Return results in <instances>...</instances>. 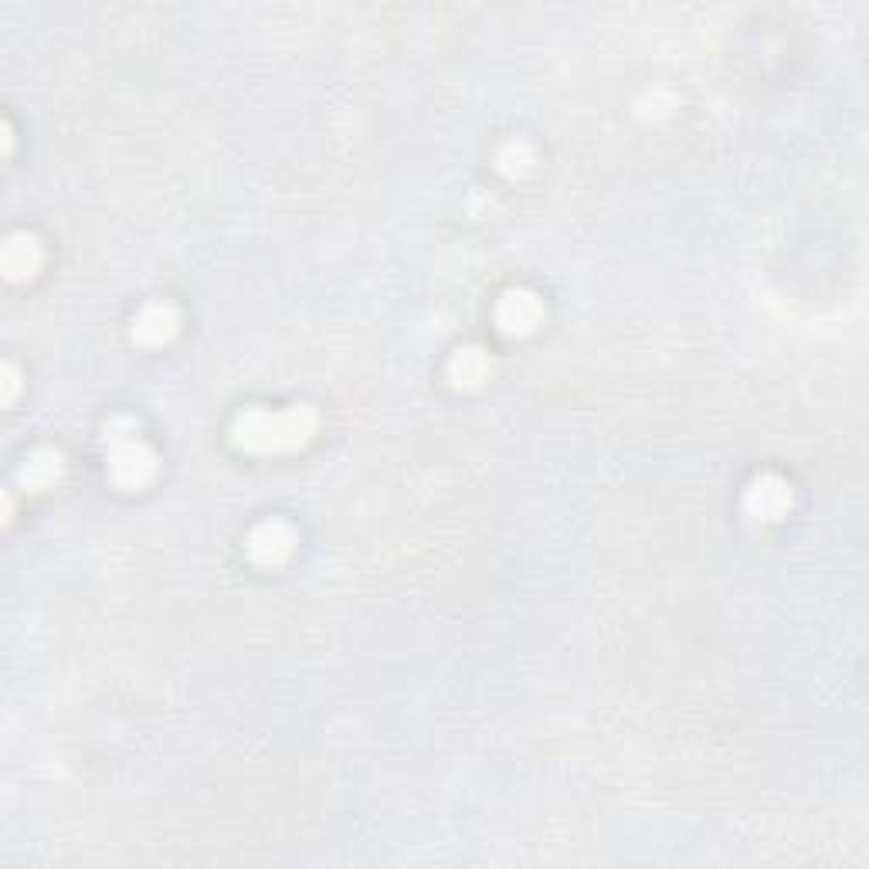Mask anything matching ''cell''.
I'll list each match as a JSON object with an SVG mask.
<instances>
[{"label":"cell","instance_id":"6da1fadb","mask_svg":"<svg viewBox=\"0 0 869 869\" xmlns=\"http://www.w3.org/2000/svg\"><path fill=\"white\" fill-rule=\"evenodd\" d=\"M317 428V415L309 408L289 412H269V408H248L235 421V442L248 452H289L309 442Z\"/></svg>","mask_w":869,"mask_h":869},{"label":"cell","instance_id":"7a4b0ae2","mask_svg":"<svg viewBox=\"0 0 869 869\" xmlns=\"http://www.w3.org/2000/svg\"><path fill=\"white\" fill-rule=\"evenodd\" d=\"M106 445H109V476L122 489H140L153 476V452L136 439V431L119 434L116 425L106 428Z\"/></svg>","mask_w":869,"mask_h":869},{"label":"cell","instance_id":"3957f363","mask_svg":"<svg viewBox=\"0 0 869 869\" xmlns=\"http://www.w3.org/2000/svg\"><path fill=\"white\" fill-rule=\"evenodd\" d=\"M540 320H544V306L534 293H526V289L507 293L500 309H496V323H500V330L510 336L534 333Z\"/></svg>","mask_w":869,"mask_h":869},{"label":"cell","instance_id":"277c9868","mask_svg":"<svg viewBox=\"0 0 869 869\" xmlns=\"http://www.w3.org/2000/svg\"><path fill=\"white\" fill-rule=\"evenodd\" d=\"M743 507H748V513L754 520H778L791 507V492H788V486L782 479L764 476V479H758L748 489V500H743Z\"/></svg>","mask_w":869,"mask_h":869},{"label":"cell","instance_id":"5b68a950","mask_svg":"<svg viewBox=\"0 0 869 869\" xmlns=\"http://www.w3.org/2000/svg\"><path fill=\"white\" fill-rule=\"evenodd\" d=\"M248 553L255 557L259 564H278V561H286V557L293 553V531L286 523H262L259 531L252 534V540H248Z\"/></svg>","mask_w":869,"mask_h":869},{"label":"cell","instance_id":"8992f818","mask_svg":"<svg viewBox=\"0 0 869 869\" xmlns=\"http://www.w3.org/2000/svg\"><path fill=\"white\" fill-rule=\"evenodd\" d=\"M177 330V313L164 302H150L140 309V317L133 320V340L146 347H157L164 340H170Z\"/></svg>","mask_w":869,"mask_h":869},{"label":"cell","instance_id":"52a82bcc","mask_svg":"<svg viewBox=\"0 0 869 869\" xmlns=\"http://www.w3.org/2000/svg\"><path fill=\"white\" fill-rule=\"evenodd\" d=\"M41 265V248L35 238L27 235H14L8 245H4V272L8 278H31Z\"/></svg>","mask_w":869,"mask_h":869},{"label":"cell","instance_id":"ba28073f","mask_svg":"<svg viewBox=\"0 0 869 869\" xmlns=\"http://www.w3.org/2000/svg\"><path fill=\"white\" fill-rule=\"evenodd\" d=\"M449 370H452V381L455 384L473 388V384H479V381L489 378V357L483 350H476V347L473 350H459Z\"/></svg>","mask_w":869,"mask_h":869},{"label":"cell","instance_id":"9c48e42d","mask_svg":"<svg viewBox=\"0 0 869 869\" xmlns=\"http://www.w3.org/2000/svg\"><path fill=\"white\" fill-rule=\"evenodd\" d=\"M58 469H61V459H58L55 452H38L35 459H31V462L24 465L21 479H24L27 489H45L48 483H55Z\"/></svg>","mask_w":869,"mask_h":869},{"label":"cell","instance_id":"30bf717a","mask_svg":"<svg viewBox=\"0 0 869 869\" xmlns=\"http://www.w3.org/2000/svg\"><path fill=\"white\" fill-rule=\"evenodd\" d=\"M14 391H17V374H14V367H8V401L14 397Z\"/></svg>","mask_w":869,"mask_h":869}]
</instances>
